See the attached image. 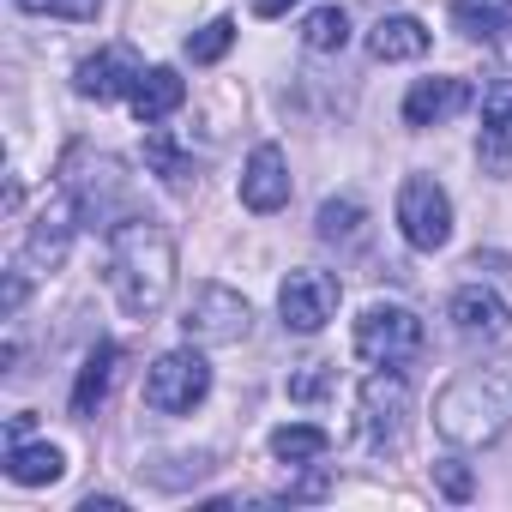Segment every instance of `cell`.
Returning <instances> with one entry per match:
<instances>
[{
    "mask_svg": "<svg viewBox=\"0 0 512 512\" xmlns=\"http://www.w3.org/2000/svg\"><path fill=\"white\" fill-rule=\"evenodd\" d=\"M368 55L374 61H422L428 55V25L422 19H410V13H386L374 31H368Z\"/></svg>",
    "mask_w": 512,
    "mask_h": 512,
    "instance_id": "obj_16",
    "label": "cell"
},
{
    "mask_svg": "<svg viewBox=\"0 0 512 512\" xmlns=\"http://www.w3.org/2000/svg\"><path fill=\"white\" fill-rule=\"evenodd\" d=\"M362 229H368V205H362V199H350V193L326 199V205H320V217H314V235H320L326 247H356V241H362Z\"/></svg>",
    "mask_w": 512,
    "mask_h": 512,
    "instance_id": "obj_21",
    "label": "cell"
},
{
    "mask_svg": "<svg viewBox=\"0 0 512 512\" xmlns=\"http://www.w3.org/2000/svg\"><path fill=\"white\" fill-rule=\"evenodd\" d=\"M133 115H139V127H157V121H169L181 103H187V79L175 73V67H145V79L133 85Z\"/></svg>",
    "mask_w": 512,
    "mask_h": 512,
    "instance_id": "obj_15",
    "label": "cell"
},
{
    "mask_svg": "<svg viewBox=\"0 0 512 512\" xmlns=\"http://www.w3.org/2000/svg\"><path fill=\"white\" fill-rule=\"evenodd\" d=\"M7 476L19 488H49V482L67 476V452L55 440H13L7 446Z\"/></svg>",
    "mask_w": 512,
    "mask_h": 512,
    "instance_id": "obj_17",
    "label": "cell"
},
{
    "mask_svg": "<svg viewBox=\"0 0 512 512\" xmlns=\"http://www.w3.org/2000/svg\"><path fill=\"white\" fill-rule=\"evenodd\" d=\"M253 332V308L241 290L229 284H193L187 308H181V338L199 344V350H217V344H241Z\"/></svg>",
    "mask_w": 512,
    "mask_h": 512,
    "instance_id": "obj_4",
    "label": "cell"
},
{
    "mask_svg": "<svg viewBox=\"0 0 512 512\" xmlns=\"http://www.w3.org/2000/svg\"><path fill=\"white\" fill-rule=\"evenodd\" d=\"M19 13H37V19H73V25H97L103 19V0H13Z\"/></svg>",
    "mask_w": 512,
    "mask_h": 512,
    "instance_id": "obj_25",
    "label": "cell"
},
{
    "mask_svg": "<svg viewBox=\"0 0 512 512\" xmlns=\"http://www.w3.org/2000/svg\"><path fill=\"white\" fill-rule=\"evenodd\" d=\"M79 512H121V500H115V494H85Z\"/></svg>",
    "mask_w": 512,
    "mask_h": 512,
    "instance_id": "obj_28",
    "label": "cell"
},
{
    "mask_svg": "<svg viewBox=\"0 0 512 512\" xmlns=\"http://www.w3.org/2000/svg\"><path fill=\"white\" fill-rule=\"evenodd\" d=\"M476 163L488 175H512V79H500L482 97V133H476Z\"/></svg>",
    "mask_w": 512,
    "mask_h": 512,
    "instance_id": "obj_14",
    "label": "cell"
},
{
    "mask_svg": "<svg viewBox=\"0 0 512 512\" xmlns=\"http://www.w3.org/2000/svg\"><path fill=\"white\" fill-rule=\"evenodd\" d=\"M320 368H326V362H314V374H302V380H296V392H302V398H314V392L326 386V374H320Z\"/></svg>",
    "mask_w": 512,
    "mask_h": 512,
    "instance_id": "obj_29",
    "label": "cell"
},
{
    "mask_svg": "<svg viewBox=\"0 0 512 512\" xmlns=\"http://www.w3.org/2000/svg\"><path fill=\"white\" fill-rule=\"evenodd\" d=\"M302 43H308L314 55H344V43H350V13H344V7H314V13L302 19Z\"/></svg>",
    "mask_w": 512,
    "mask_h": 512,
    "instance_id": "obj_22",
    "label": "cell"
},
{
    "mask_svg": "<svg viewBox=\"0 0 512 512\" xmlns=\"http://www.w3.org/2000/svg\"><path fill=\"white\" fill-rule=\"evenodd\" d=\"M422 338L428 332L404 302H368L350 344H356V362H368V368H404L422 356Z\"/></svg>",
    "mask_w": 512,
    "mask_h": 512,
    "instance_id": "obj_3",
    "label": "cell"
},
{
    "mask_svg": "<svg viewBox=\"0 0 512 512\" xmlns=\"http://www.w3.org/2000/svg\"><path fill=\"white\" fill-rule=\"evenodd\" d=\"M446 320L464 344H506L512 338V302L500 290H482V284H464L452 290L446 302Z\"/></svg>",
    "mask_w": 512,
    "mask_h": 512,
    "instance_id": "obj_10",
    "label": "cell"
},
{
    "mask_svg": "<svg viewBox=\"0 0 512 512\" xmlns=\"http://www.w3.org/2000/svg\"><path fill=\"white\" fill-rule=\"evenodd\" d=\"M175 235L157 217H121L109 223V290L127 320H151L175 296Z\"/></svg>",
    "mask_w": 512,
    "mask_h": 512,
    "instance_id": "obj_1",
    "label": "cell"
},
{
    "mask_svg": "<svg viewBox=\"0 0 512 512\" xmlns=\"http://www.w3.org/2000/svg\"><path fill=\"white\" fill-rule=\"evenodd\" d=\"M326 452H332V434L320 422H284V428H272V458L290 464V470H314Z\"/></svg>",
    "mask_w": 512,
    "mask_h": 512,
    "instance_id": "obj_19",
    "label": "cell"
},
{
    "mask_svg": "<svg viewBox=\"0 0 512 512\" xmlns=\"http://www.w3.org/2000/svg\"><path fill=\"white\" fill-rule=\"evenodd\" d=\"M211 398V362L199 356V344H181V350H163L151 368H145V404L157 416H187Z\"/></svg>",
    "mask_w": 512,
    "mask_h": 512,
    "instance_id": "obj_5",
    "label": "cell"
},
{
    "mask_svg": "<svg viewBox=\"0 0 512 512\" xmlns=\"http://www.w3.org/2000/svg\"><path fill=\"white\" fill-rule=\"evenodd\" d=\"M85 229V211H79V199H73V187L61 181L55 193H49V205L37 211V223H31V235H25V253H19V266L31 272H55L61 260H67V247H73V235Z\"/></svg>",
    "mask_w": 512,
    "mask_h": 512,
    "instance_id": "obj_8",
    "label": "cell"
},
{
    "mask_svg": "<svg viewBox=\"0 0 512 512\" xmlns=\"http://www.w3.org/2000/svg\"><path fill=\"white\" fill-rule=\"evenodd\" d=\"M452 25L470 43H506L512 37V0H452Z\"/></svg>",
    "mask_w": 512,
    "mask_h": 512,
    "instance_id": "obj_18",
    "label": "cell"
},
{
    "mask_svg": "<svg viewBox=\"0 0 512 512\" xmlns=\"http://www.w3.org/2000/svg\"><path fill=\"white\" fill-rule=\"evenodd\" d=\"M115 362H121V350H115V344H97V350L85 356L79 386H73V416H79V422H85V416H97V404L109 398V386H115Z\"/></svg>",
    "mask_w": 512,
    "mask_h": 512,
    "instance_id": "obj_20",
    "label": "cell"
},
{
    "mask_svg": "<svg viewBox=\"0 0 512 512\" xmlns=\"http://www.w3.org/2000/svg\"><path fill=\"white\" fill-rule=\"evenodd\" d=\"M476 103V91H470V79H458V73H434V79H416L410 91H404V127H446L452 115H464Z\"/></svg>",
    "mask_w": 512,
    "mask_h": 512,
    "instance_id": "obj_13",
    "label": "cell"
},
{
    "mask_svg": "<svg viewBox=\"0 0 512 512\" xmlns=\"http://www.w3.org/2000/svg\"><path fill=\"white\" fill-rule=\"evenodd\" d=\"M139 79H145V61H139L133 49L109 43V49H97L91 61H79L73 91H79L85 103H115V97H133V85H139Z\"/></svg>",
    "mask_w": 512,
    "mask_h": 512,
    "instance_id": "obj_11",
    "label": "cell"
},
{
    "mask_svg": "<svg viewBox=\"0 0 512 512\" xmlns=\"http://www.w3.org/2000/svg\"><path fill=\"white\" fill-rule=\"evenodd\" d=\"M229 43H235V19H211L205 31L187 37V61H193V67H211V61L229 55Z\"/></svg>",
    "mask_w": 512,
    "mask_h": 512,
    "instance_id": "obj_24",
    "label": "cell"
},
{
    "mask_svg": "<svg viewBox=\"0 0 512 512\" xmlns=\"http://www.w3.org/2000/svg\"><path fill=\"white\" fill-rule=\"evenodd\" d=\"M512 422V392L494 380V374H458L440 386L434 398V434L452 446V452H482L506 434Z\"/></svg>",
    "mask_w": 512,
    "mask_h": 512,
    "instance_id": "obj_2",
    "label": "cell"
},
{
    "mask_svg": "<svg viewBox=\"0 0 512 512\" xmlns=\"http://www.w3.org/2000/svg\"><path fill=\"white\" fill-rule=\"evenodd\" d=\"M278 314H284V326L302 332V338L326 332V320L338 314V278H332V272H314V266H296V272L284 278V290H278Z\"/></svg>",
    "mask_w": 512,
    "mask_h": 512,
    "instance_id": "obj_9",
    "label": "cell"
},
{
    "mask_svg": "<svg viewBox=\"0 0 512 512\" xmlns=\"http://www.w3.org/2000/svg\"><path fill=\"white\" fill-rule=\"evenodd\" d=\"M434 482H440V488H446L452 500H470V488H476V482H470V470H464L458 458H446V464H434Z\"/></svg>",
    "mask_w": 512,
    "mask_h": 512,
    "instance_id": "obj_26",
    "label": "cell"
},
{
    "mask_svg": "<svg viewBox=\"0 0 512 512\" xmlns=\"http://www.w3.org/2000/svg\"><path fill=\"white\" fill-rule=\"evenodd\" d=\"M404 416H410V380H404V368H374L362 380V392H356V428H362V440L374 452L398 446Z\"/></svg>",
    "mask_w": 512,
    "mask_h": 512,
    "instance_id": "obj_7",
    "label": "cell"
},
{
    "mask_svg": "<svg viewBox=\"0 0 512 512\" xmlns=\"http://www.w3.org/2000/svg\"><path fill=\"white\" fill-rule=\"evenodd\" d=\"M145 163H151L163 181H187V175H193V163H187V151L169 139V127H145Z\"/></svg>",
    "mask_w": 512,
    "mask_h": 512,
    "instance_id": "obj_23",
    "label": "cell"
},
{
    "mask_svg": "<svg viewBox=\"0 0 512 512\" xmlns=\"http://www.w3.org/2000/svg\"><path fill=\"white\" fill-rule=\"evenodd\" d=\"M290 7H302V0H253V13H260V19H284Z\"/></svg>",
    "mask_w": 512,
    "mask_h": 512,
    "instance_id": "obj_27",
    "label": "cell"
},
{
    "mask_svg": "<svg viewBox=\"0 0 512 512\" xmlns=\"http://www.w3.org/2000/svg\"><path fill=\"white\" fill-rule=\"evenodd\" d=\"M398 229L416 253H440L452 241V193L434 175H404L398 187Z\"/></svg>",
    "mask_w": 512,
    "mask_h": 512,
    "instance_id": "obj_6",
    "label": "cell"
},
{
    "mask_svg": "<svg viewBox=\"0 0 512 512\" xmlns=\"http://www.w3.org/2000/svg\"><path fill=\"white\" fill-rule=\"evenodd\" d=\"M241 205L260 211V217L290 205V157H284V145L266 139V145L247 151V163H241Z\"/></svg>",
    "mask_w": 512,
    "mask_h": 512,
    "instance_id": "obj_12",
    "label": "cell"
},
{
    "mask_svg": "<svg viewBox=\"0 0 512 512\" xmlns=\"http://www.w3.org/2000/svg\"><path fill=\"white\" fill-rule=\"evenodd\" d=\"M500 79H512V43L500 49Z\"/></svg>",
    "mask_w": 512,
    "mask_h": 512,
    "instance_id": "obj_30",
    "label": "cell"
}]
</instances>
